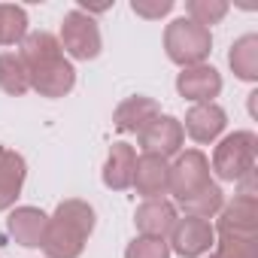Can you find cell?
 I'll use <instances>...</instances> for the list:
<instances>
[{
	"label": "cell",
	"instance_id": "cell-1",
	"mask_svg": "<svg viewBox=\"0 0 258 258\" xmlns=\"http://www.w3.org/2000/svg\"><path fill=\"white\" fill-rule=\"evenodd\" d=\"M19 58L28 70V82L40 97H64L76 85V70L64 55L61 43L49 31H28L19 43Z\"/></svg>",
	"mask_w": 258,
	"mask_h": 258
},
{
	"label": "cell",
	"instance_id": "cell-2",
	"mask_svg": "<svg viewBox=\"0 0 258 258\" xmlns=\"http://www.w3.org/2000/svg\"><path fill=\"white\" fill-rule=\"evenodd\" d=\"M94 207L79 198H67L55 207V213L46 222V237H43V252L46 258H79L91 231H94Z\"/></svg>",
	"mask_w": 258,
	"mask_h": 258
},
{
	"label": "cell",
	"instance_id": "cell-3",
	"mask_svg": "<svg viewBox=\"0 0 258 258\" xmlns=\"http://www.w3.org/2000/svg\"><path fill=\"white\" fill-rule=\"evenodd\" d=\"M255 155H258V137L252 131H234L219 140L213 149L210 173H216L222 182H240L243 176L255 173Z\"/></svg>",
	"mask_w": 258,
	"mask_h": 258
},
{
	"label": "cell",
	"instance_id": "cell-4",
	"mask_svg": "<svg viewBox=\"0 0 258 258\" xmlns=\"http://www.w3.org/2000/svg\"><path fill=\"white\" fill-rule=\"evenodd\" d=\"M164 52L173 64L179 67H195V64H207L210 52H213V34L201 25H195L191 19H173L164 28Z\"/></svg>",
	"mask_w": 258,
	"mask_h": 258
},
{
	"label": "cell",
	"instance_id": "cell-5",
	"mask_svg": "<svg viewBox=\"0 0 258 258\" xmlns=\"http://www.w3.org/2000/svg\"><path fill=\"white\" fill-rule=\"evenodd\" d=\"M213 185V173H210V158L201 149H185L176 155V161L170 164V191L176 204L191 201L195 195H201L204 188Z\"/></svg>",
	"mask_w": 258,
	"mask_h": 258
},
{
	"label": "cell",
	"instance_id": "cell-6",
	"mask_svg": "<svg viewBox=\"0 0 258 258\" xmlns=\"http://www.w3.org/2000/svg\"><path fill=\"white\" fill-rule=\"evenodd\" d=\"M58 43L64 49V55L76 58V61H94L103 49V40H100V28L97 22L82 13V10H70L61 22V34H58Z\"/></svg>",
	"mask_w": 258,
	"mask_h": 258
},
{
	"label": "cell",
	"instance_id": "cell-7",
	"mask_svg": "<svg viewBox=\"0 0 258 258\" xmlns=\"http://www.w3.org/2000/svg\"><path fill=\"white\" fill-rule=\"evenodd\" d=\"M170 252H176L179 258H204L210 255V249L216 246V231L207 219H195V216H182L176 219L170 237Z\"/></svg>",
	"mask_w": 258,
	"mask_h": 258
},
{
	"label": "cell",
	"instance_id": "cell-8",
	"mask_svg": "<svg viewBox=\"0 0 258 258\" xmlns=\"http://www.w3.org/2000/svg\"><path fill=\"white\" fill-rule=\"evenodd\" d=\"M216 237H258V198L234 195L213 225Z\"/></svg>",
	"mask_w": 258,
	"mask_h": 258
},
{
	"label": "cell",
	"instance_id": "cell-9",
	"mask_svg": "<svg viewBox=\"0 0 258 258\" xmlns=\"http://www.w3.org/2000/svg\"><path fill=\"white\" fill-rule=\"evenodd\" d=\"M140 140V149L149 152V155H161L170 161V155H179L182 152V143H185V131H182V121L176 115H158L152 124H146L143 131L137 134Z\"/></svg>",
	"mask_w": 258,
	"mask_h": 258
},
{
	"label": "cell",
	"instance_id": "cell-10",
	"mask_svg": "<svg viewBox=\"0 0 258 258\" xmlns=\"http://www.w3.org/2000/svg\"><path fill=\"white\" fill-rule=\"evenodd\" d=\"M225 127H228V112L216 100L213 103H191V109L185 112V121H182V131L201 146L216 143Z\"/></svg>",
	"mask_w": 258,
	"mask_h": 258
},
{
	"label": "cell",
	"instance_id": "cell-11",
	"mask_svg": "<svg viewBox=\"0 0 258 258\" xmlns=\"http://www.w3.org/2000/svg\"><path fill=\"white\" fill-rule=\"evenodd\" d=\"M176 91L191 103H213V97L222 94V73L213 64L182 67V73L176 76Z\"/></svg>",
	"mask_w": 258,
	"mask_h": 258
},
{
	"label": "cell",
	"instance_id": "cell-12",
	"mask_svg": "<svg viewBox=\"0 0 258 258\" xmlns=\"http://www.w3.org/2000/svg\"><path fill=\"white\" fill-rule=\"evenodd\" d=\"M131 188H137V195L143 201L152 198H164L170 191V161L161 155H137V167H134V182Z\"/></svg>",
	"mask_w": 258,
	"mask_h": 258
},
{
	"label": "cell",
	"instance_id": "cell-13",
	"mask_svg": "<svg viewBox=\"0 0 258 258\" xmlns=\"http://www.w3.org/2000/svg\"><path fill=\"white\" fill-rule=\"evenodd\" d=\"M179 219V210L173 201L167 198H152V201H143L137 210H134V225L143 237H155V240H167L173 225Z\"/></svg>",
	"mask_w": 258,
	"mask_h": 258
},
{
	"label": "cell",
	"instance_id": "cell-14",
	"mask_svg": "<svg viewBox=\"0 0 258 258\" xmlns=\"http://www.w3.org/2000/svg\"><path fill=\"white\" fill-rule=\"evenodd\" d=\"M161 115V106L155 97H146V94H134L115 106L112 112V124L118 134H140L146 124H152L155 118Z\"/></svg>",
	"mask_w": 258,
	"mask_h": 258
},
{
	"label": "cell",
	"instance_id": "cell-15",
	"mask_svg": "<svg viewBox=\"0 0 258 258\" xmlns=\"http://www.w3.org/2000/svg\"><path fill=\"white\" fill-rule=\"evenodd\" d=\"M46 222H49V216L40 207H13L10 219H7V231L19 246L40 249L43 237H46Z\"/></svg>",
	"mask_w": 258,
	"mask_h": 258
},
{
	"label": "cell",
	"instance_id": "cell-16",
	"mask_svg": "<svg viewBox=\"0 0 258 258\" xmlns=\"http://www.w3.org/2000/svg\"><path fill=\"white\" fill-rule=\"evenodd\" d=\"M28 179V161L16 149L0 146V213H7L16 207L22 188Z\"/></svg>",
	"mask_w": 258,
	"mask_h": 258
},
{
	"label": "cell",
	"instance_id": "cell-17",
	"mask_svg": "<svg viewBox=\"0 0 258 258\" xmlns=\"http://www.w3.org/2000/svg\"><path fill=\"white\" fill-rule=\"evenodd\" d=\"M134 167H137V149L131 143H124V140L112 143L109 146V155H106V164H103V185L112 188V191L131 188Z\"/></svg>",
	"mask_w": 258,
	"mask_h": 258
},
{
	"label": "cell",
	"instance_id": "cell-18",
	"mask_svg": "<svg viewBox=\"0 0 258 258\" xmlns=\"http://www.w3.org/2000/svg\"><path fill=\"white\" fill-rule=\"evenodd\" d=\"M228 64H231V70H234L237 79L255 82V79H258V37H255V34L237 37V40L231 43Z\"/></svg>",
	"mask_w": 258,
	"mask_h": 258
},
{
	"label": "cell",
	"instance_id": "cell-19",
	"mask_svg": "<svg viewBox=\"0 0 258 258\" xmlns=\"http://www.w3.org/2000/svg\"><path fill=\"white\" fill-rule=\"evenodd\" d=\"M0 91H7L13 97H22L31 91L28 70H25L19 52H0Z\"/></svg>",
	"mask_w": 258,
	"mask_h": 258
},
{
	"label": "cell",
	"instance_id": "cell-20",
	"mask_svg": "<svg viewBox=\"0 0 258 258\" xmlns=\"http://www.w3.org/2000/svg\"><path fill=\"white\" fill-rule=\"evenodd\" d=\"M28 37V13L16 4H0V46H16Z\"/></svg>",
	"mask_w": 258,
	"mask_h": 258
},
{
	"label": "cell",
	"instance_id": "cell-21",
	"mask_svg": "<svg viewBox=\"0 0 258 258\" xmlns=\"http://www.w3.org/2000/svg\"><path fill=\"white\" fill-rule=\"evenodd\" d=\"M182 207V213L185 216H195V219H213V216H219V210L225 207V191H222V185L219 182H213L210 188H204L201 195H195L191 201H185V204H179Z\"/></svg>",
	"mask_w": 258,
	"mask_h": 258
},
{
	"label": "cell",
	"instance_id": "cell-22",
	"mask_svg": "<svg viewBox=\"0 0 258 258\" xmlns=\"http://www.w3.org/2000/svg\"><path fill=\"white\" fill-rule=\"evenodd\" d=\"M228 0H188L185 4V19H191L195 25H201V28H213V25H219L225 16H228Z\"/></svg>",
	"mask_w": 258,
	"mask_h": 258
},
{
	"label": "cell",
	"instance_id": "cell-23",
	"mask_svg": "<svg viewBox=\"0 0 258 258\" xmlns=\"http://www.w3.org/2000/svg\"><path fill=\"white\" fill-rule=\"evenodd\" d=\"M219 258H258V237H216Z\"/></svg>",
	"mask_w": 258,
	"mask_h": 258
},
{
	"label": "cell",
	"instance_id": "cell-24",
	"mask_svg": "<svg viewBox=\"0 0 258 258\" xmlns=\"http://www.w3.org/2000/svg\"><path fill=\"white\" fill-rule=\"evenodd\" d=\"M124 258H170V246H167V240H155V237L137 234L131 243H127Z\"/></svg>",
	"mask_w": 258,
	"mask_h": 258
},
{
	"label": "cell",
	"instance_id": "cell-25",
	"mask_svg": "<svg viewBox=\"0 0 258 258\" xmlns=\"http://www.w3.org/2000/svg\"><path fill=\"white\" fill-rule=\"evenodd\" d=\"M173 0H131V13L140 16V19H149V22H158L164 19L167 13H173Z\"/></svg>",
	"mask_w": 258,
	"mask_h": 258
},
{
	"label": "cell",
	"instance_id": "cell-26",
	"mask_svg": "<svg viewBox=\"0 0 258 258\" xmlns=\"http://www.w3.org/2000/svg\"><path fill=\"white\" fill-rule=\"evenodd\" d=\"M207 258H219V255H216V252H213V255H207Z\"/></svg>",
	"mask_w": 258,
	"mask_h": 258
}]
</instances>
